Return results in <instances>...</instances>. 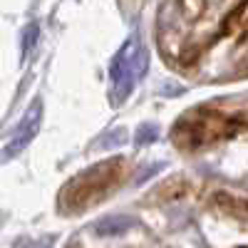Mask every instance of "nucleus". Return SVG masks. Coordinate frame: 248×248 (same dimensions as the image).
<instances>
[{"label": "nucleus", "mask_w": 248, "mask_h": 248, "mask_svg": "<svg viewBox=\"0 0 248 248\" xmlns=\"http://www.w3.org/2000/svg\"><path fill=\"white\" fill-rule=\"evenodd\" d=\"M243 0H167L159 13V40L167 55L189 62L209 45Z\"/></svg>", "instance_id": "1"}, {"label": "nucleus", "mask_w": 248, "mask_h": 248, "mask_svg": "<svg viewBox=\"0 0 248 248\" xmlns=\"http://www.w3.org/2000/svg\"><path fill=\"white\" fill-rule=\"evenodd\" d=\"M149 65V55L147 47L141 45L139 37H132L127 45H124L114 62H112V105H122L124 99L129 97L134 82H139L147 72Z\"/></svg>", "instance_id": "2"}, {"label": "nucleus", "mask_w": 248, "mask_h": 248, "mask_svg": "<svg viewBox=\"0 0 248 248\" xmlns=\"http://www.w3.org/2000/svg\"><path fill=\"white\" fill-rule=\"evenodd\" d=\"M40 119H43V102H32L30 105V109H28V114L20 119V124H17V129H15V137L8 141V147H5V161L10 159V156H15L17 152H23L28 144L32 141V137L37 134V129H40Z\"/></svg>", "instance_id": "3"}, {"label": "nucleus", "mask_w": 248, "mask_h": 248, "mask_svg": "<svg viewBox=\"0 0 248 248\" xmlns=\"http://www.w3.org/2000/svg\"><path fill=\"white\" fill-rule=\"evenodd\" d=\"M132 226H137V218L127 216V214H109L105 218H99L94 223V231L99 236H117V233H124L129 231Z\"/></svg>", "instance_id": "4"}, {"label": "nucleus", "mask_w": 248, "mask_h": 248, "mask_svg": "<svg viewBox=\"0 0 248 248\" xmlns=\"http://www.w3.org/2000/svg\"><path fill=\"white\" fill-rule=\"evenodd\" d=\"M156 137H159V127H156V124L144 122V124H139V129H137L134 144H137V147H147V144L156 141Z\"/></svg>", "instance_id": "5"}, {"label": "nucleus", "mask_w": 248, "mask_h": 248, "mask_svg": "<svg viewBox=\"0 0 248 248\" xmlns=\"http://www.w3.org/2000/svg\"><path fill=\"white\" fill-rule=\"evenodd\" d=\"M124 141H127V134H124V129H112V132H107L102 139H97L94 147H97V149H114V147H122Z\"/></svg>", "instance_id": "6"}, {"label": "nucleus", "mask_w": 248, "mask_h": 248, "mask_svg": "<svg viewBox=\"0 0 248 248\" xmlns=\"http://www.w3.org/2000/svg\"><path fill=\"white\" fill-rule=\"evenodd\" d=\"M35 45H37V25L32 23V25H28L23 30V60L30 57V52H32Z\"/></svg>", "instance_id": "7"}, {"label": "nucleus", "mask_w": 248, "mask_h": 248, "mask_svg": "<svg viewBox=\"0 0 248 248\" xmlns=\"http://www.w3.org/2000/svg\"><path fill=\"white\" fill-rule=\"evenodd\" d=\"M164 167H167V164H164V161H159V164H149V167H144L141 169V174L139 176H134V184H144V181H147L149 176H154L159 169H164Z\"/></svg>", "instance_id": "8"}]
</instances>
